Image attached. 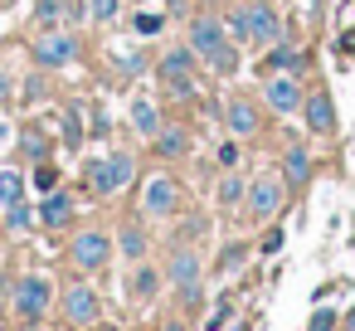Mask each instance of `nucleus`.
<instances>
[{"label": "nucleus", "instance_id": "15", "mask_svg": "<svg viewBox=\"0 0 355 331\" xmlns=\"http://www.w3.org/2000/svg\"><path fill=\"white\" fill-rule=\"evenodd\" d=\"M248 30H253V49H268L272 40H282V10L268 0H248Z\"/></svg>", "mask_w": 355, "mask_h": 331}, {"label": "nucleus", "instance_id": "5", "mask_svg": "<svg viewBox=\"0 0 355 331\" xmlns=\"http://www.w3.org/2000/svg\"><path fill=\"white\" fill-rule=\"evenodd\" d=\"M35 69H44V74H59V69H69L78 54H83V40H78V30H69V25H59V30H40V40H35Z\"/></svg>", "mask_w": 355, "mask_h": 331}, {"label": "nucleus", "instance_id": "49", "mask_svg": "<svg viewBox=\"0 0 355 331\" xmlns=\"http://www.w3.org/2000/svg\"><path fill=\"white\" fill-rule=\"evenodd\" d=\"M112 331H122V326H112Z\"/></svg>", "mask_w": 355, "mask_h": 331}, {"label": "nucleus", "instance_id": "1", "mask_svg": "<svg viewBox=\"0 0 355 331\" xmlns=\"http://www.w3.org/2000/svg\"><path fill=\"white\" fill-rule=\"evenodd\" d=\"M161 273H166V282L175 287L180 307H185V312H200V302H205V258H200V248H195L190 239H175V244H171Z\"/></svg>", "mask_w": 355, "mask_h": 331}, {"label": "nucleus", "instance_id": "21", "mask_svg": "<svg viewBox=\"0 0 355 331\" xmlns=\"http://www.w3.org/2000/svg\"><path fill=\"white\" fill-rule=\"evenodd\" d=\"M297 64H302V49L282 35V40H272V44H268V54H263V64H258V69H263V78H268V74H292Z\"/></svg>", "mask_w": 355, "mask_h": 331}, {"label": "nucleus", "instance_id": "40", "mask_svg": "<svg viewBox=\"0 0 355 331\" xmlns=\"http://www.w3.org/2000/svg\"><path fill=\"white\" fill-rule=\"evenodd\" d=\"M64 142H69V146H73V151H78V146H83V117H78V112H73V117H69V122H64Z\"/></svg>", "mask_w": 355, "mask_h": 331}, {"label": "nucleus", "instance_id": "29", "mask_svg": "<svg viewBox=\"0 0 355 331\" xmlns=\"http://www.w3.org/2000/svg\"><path fill=\"white\" fill-rule=\"evenodd\" d=\"M30 190H35V195L59 190V166H54V161H35V171H30Z\"/></svg>", "mask_w": 355, "mask_h": 331}, {"label": "nucleus", "instance_id": "42", "mask_svg": "<svg viewBox=\"0 0 355 331\" xmlns=\"http://www.w3.org/2000/svg\"><path fill=\"white\" fill-rule=\"evenodd\" d=\"M229 312H234V302H229V297H224V302H219V307H214V316H209V321H205V331H224V321H229Z\"/></svg>", "mask_w": 355, "mask_h": 331}, {"label": "nucleus", "instance_id": "14", "mask_svg": "<svg viewBox=\"0 0 355 331\" xmlns=\"http://www.w3.org/2000/svg\"><path fill=\"white\" fill-rule=\"evenodd\" d=\"M185 35H190V49H195V59H205L209 49H219V44L229 40L224 20H219V15H209V10H195V15H190V25H185Z\"/></svg>", "mask_w": 355, "mask_h": 331}, {"label": "nucleus", "instance_id": "8", "mask_svg": "<svg viewBox=\"0 0 355 331\" xmlns=\"http://www.w3.org/2000/svg\"><path fill=\"white\" fill-rule=\"evenodd\" d=\"M59 316H64V326H73V331H88V326H98L103 321V297L88 287V282H69L64 292H59Z\"/></svg>", "mask_w": 355, "mask_h": 331}, {"label": "nucleus", "instance_id": "23", "mask_svg": "<svg viewBox=\"0 0 355 331\" xmlns=\"http://www.w3.org/2000/svg\"><path fill=\"white\" fill-rule=\"evenodd\" d=\"M248 258H253V244H248V239H229V244L219 248V258H214V273H219V278H234V273L248 268Z\"/></svg>", "mask_w": 355, "mask_h": 331}, {"label": "nucleus", "instance_id": "18", "mask_svg": "<svg viewBox=\"0 0 355 331\" xmlns=\"http://www.w3.org/2000/svg\"><path fill=\"white\" fill-rule=\"evenodd\" d=\"M195 49L190 44H180V49H166L161 59H156V78L161 83H175V78H195Z\"/></svg>", "mask_w": 355, "mask_h": 331}, {"label": "nucleus", "instance_id": "6", "mask_svg": "<svg viewBox=\"0 0 355 331\" xmlns=\"http://www.w3.org/2000/svg\"><path fill=\"white\" fill-rule=\"evenodd\" d=\"M180 205H185V190H180V180L171 176V171H151L146 180H141V214L146 219H175L180 214Z\"/></svg>", "mask_w": 355, "mask_h": 331}, {"label": "nucleus", "instance_id": "22", "mask_svg": "<svg viewBox=\"0 0 355 331\" xmlns=\"http://www.w3.org/2000/svg\"><path fill=\"white\" fill-rule=\"evenodd\" d=\"M190 142H195V132H190V127H180V122H175V127H161V132L151 137V146H156V156H161V161H180V156L190 151Z\"/></svg>", "mask_w": 355, "mask_h": 331}, {"label": "nucleus", "instance_id": "19", "mask_svg": "<svg viewBox=\"0 0 355 331\" xmlns=\"http://www.w3.org/2000/svg\"><path fill=\"white\" fill-rule=\"evenodd\" d=\"M243 195H248V176L234 166V171H224L219 176V185H214V205L224 210V214H239L243 210Z\"/></svg>", "mask_w": 355, "mask_h": 331}, {"label": "nucleus", "instance_id": "10", "mask_svg": "<svg viewBox=\"0 0 355 331\" xmlns=\"http://www.w3.org/2000/svg\"><path fill=\"white\" fill-rule=\"evenodd\" d=\"M224 132L239 137V142L258 137V132H263V108H258L248 93H229V98H224Z\"/></svg>", "mask_w": 355, "mask_h": 331}, {"label": "nucleus", "instance_id": "44", "mask_svg": "<svg viewBox=\"0 0 355 331\" xmlns=\"http://www.w3.org/2000/svg\"><path fill=\"white\" fill-rule=\"evenodd\" d=\"M336 54H340V59H355V30H340V40H336Z\"/></svg>", "mask_w": 355, "mask_h": 331}, {"label": "nucleus", "instance_id": "48", "mask_svg": "<svg viewBox=\"0 0 355 331\" xmlns=\"http://www.w3.org/2000/svg\"><path fill=\"white\" fill-rule=\"evenodd\" d=\"M0 331H10V326H6V321H0Z\"/></svg>", "mask_w": 355, "mask_h": 331}, {"label": "nucleus", "instance_id": "36", "mask_svg": "<svg viewBox=\"0 0 355 331\" xmlns=\"http://www.w3.org/2000/svg\"><path fill=\"white\" fill-rule=\"evenodd\" d=\"M132 30H137V35H161V30H166V15H151V10H141V15L132 20Z\"/></svg>", "mask_w": 355, "mask_h": 331}, {"label": "nucleus", "instance_id": "24", "mask_svg": "<svg viewBox=\"0 0 355 331\" xmlns=\"http://www.w3.org/2000/svg\"><path fill=\"white\" fill-rule=\"evenodd\" d=\"M200 64H205V69H209L214 78H234L243 59H239V44H234V40H224V44H219V49H209V54H205Z\"/></svg>", "mask_w": 355, "mask_h": 331}, {"label": "nucleus", "instance_id": "38", "mask_svg": "<svg viewBox=\"0 0 355 331\" xmlns=\"http://www.w3.org/2000/svg\"><path fill=\"white\" fill-rule=\"evenodd\" d=\"M83 20H88V0H64V25L78 30Z\"/></svg>", "mask_w": 355, "mask_h": 331}, {"label": "nucleus", "instance_id": "20", "mask_svg": "<svg viewBox=\"0 0 355 331\" xmlns=\"http://www.w3.org/2000/svg\"><path fill=\"white\" fill-rule=\"evenodd\" d=\"M166 287V273L151 263V258H141V263H132V302H156V292Z\"/></svg>", "mask_w": 355, "mask_h": 331}, {"label": "nucleus", "instance_id": "3", "mask_svg": "<svg viewBox=\"0 0 355 331\" xmlns=\"http://www.w3.org/2000/svg\"><path fill=\"white\" fill-rule=\"evenodd\" d=\"M10 307H15V321L20 331H40L49 307H54V282L44 273H25L15 287H10Z\"/></svg>", "mask_w": 355, "mask_h": 331}, {"label": "nucleus", "instance_id": "26", "mask_svg": "<svg viewBox=\"0 0 355 331\" xmlns=\"http://www.w3.org/2000/svg\"><path fill=\"white\" fill-rule=\"evenodd\" d=\"M112 74L117 78H141L146 74V54L141 49H112Z\"/></svg>", "mask_w": 355, "mask_h": 331}, {"label": "nucleus", "instance_id": "31", "mask_svg": "<svg viewBox=\"0 0 355 331\" xmlns=\"http://www.w3.org/2000/svg\"><path fill=\"white\" fill-rule=\"evenodd\" d=\"M20 151H25L30 161H49V156H54V142H49L44 132H20Z\"/></svg>", "mask_w": 355, "mask_h": 331}, {"label": "nucleus", "instance_id": "43", "mask_svg": "<svg viewBox=\"0 0 355 331\" xmlns=\"http://www.w3.org/2000/svg\"><path fill=\"white\" fill-rule=\"evenodd\" d=\"M10 98H15V78H10V69H6V64H0V108H6Z\"/></svg>", "mask_w": 355, "mask_h": 331}, {"label": "nucleus", "instance_id": "30", "mask_svg": "<svg viewBox=\"0 0 355 331\" xmlns=\"http://www.w3.org/2000/svg\"><path fill=\"white\" fill-rule=\"evenodd\" d=\"M224 30H229V40H234L239 49H243V44H253V30H248V10H243V6L224 15Z\"/></svg>", "mask_w": 355, "mask_h": 331}, {"label": "nucleus", "instance_id": "12", "mask_svg": "<svg viewBox=\"0 0 355 331\" xmlns=\"http://www.w3.org/2000/svg\"><path fill=\"white\" fill-rule=\"evenodd\" d=\"M277 176L287 180V190H306V185H311V176H316V156H311V146H306V142H287Z\"/></svg>", "mask_w": 355, "mask_h": 331}, {"label": "nucleus", "instance_id": "28", "mask_svg": "<svg viewBox=\"0 0 355 331\" xmlns=\"http://www.w3.org/2000/svg\"><path fill=\"white\" fill-rule=\"evenodd\" d=\"M30 20H35L40 30H59V25H64V0H35Z\"/></svg>", "mask_w": 355, "mask_h": 331}, {"label": "nucleus", "instance_id": "7", "mask_svg": "<svg viewBox=\"0 0 355 331\" xmlns=\"http://www.w3.org/2000/svg\"><path fill=\"white\" fill-rule=\"evenodd\" d=\"M112 234L107 229H78L73 239H69V263H73V273H103L107 263H112Z\"/></svg>", "mask_w": 355, "mask_h": 331}, {"label": "nucleus", "instance_id": "25", "mask_svg": "<svg viewBox=\"0 0 355 331\" xmlns=\"http://www.w3.org/2000/svg\"><path fill=\"white\" fill-rule=\"evenodd\" d=\"M25 185H30V176H25V171H15V166H0V210H6V205H15V200H25Z\"/></svg>", "mask_w": 355, "mask_h": 331}, {"label": "nucleus", "instance_id": "9", "mask_svg": "<svg viewBox=\"0 0 355 331\" xmlns=\"http://www.w3.org/2000/svg\"><path fill=\"white\" fill-rule=\"evenodd\" d=\"M302 98H306V88H302L297 74H268L263 78V108L268 112L292 117V112H302Z\"/></svg>", "mask_w": 355, "mask_h": 331}, {"label": "nucleus", "instance_id": "4", "mask_svg": "<svg viewBox=\"0 0 355 331\" xmlns=\"http://www.w3.org/2000/svg\"><path fill=\"white\" fill-rule=\"evenodd\" d=\"M83 180H88V190L98 200H112V195H122L137 180V156L132 151H107V156H98V161L83 166Z\"/></svg>", "mask_w": 355, "mask_h": 331}, {"label": "nucleus", "instance_id": "2", "mask_svg": "<svg viewBox=\"0 0 355 331\" xmlns=\"http://www.w3.org/2000/svg\"><path fill=\"white\" fill-rule=\"evenodd\" d=\"M287 195H292V190H287V180H282L277 171H258V176L248 180V195H243V210H239V214H243L248 224H272V219L287 210Z\"/></svg>", "mask_w": 355, "mask_h": 331}, {"label": "nucleus", "instance_id": "13", "mask_svg": "<svg viewBox=\"0 0 355 331\" xmlns=\"http://www.w3.org/2000/svg\"><path fill=\"white\" fill-rule=\"evenodd\" d=\"M73 210H78V195L59 185V190L40 195V205H35V219H40V229H69V224H73Z\"/></svg>", "mask_w": 355, "mask_h": 331}, {"label": "nucleus", "instance_id": "17", "mask_svg": "<svg viewBox=\"0 0 355 331\" xmlns=\"http://www.w3.org/2000/svg\"><path fill=\"white\" fill-rule=\"evenodd\" d=\"M127 122H132V132H137V137H146V142H151V137L166 127L161 108H156L146 93H132V103H127Z\"/></svg>", "mask_w": 355, "mask_h": 331}, {"label": "nucleus", "instance_id": "46", "mask_svg": "<svg viewBox=\"0 0 355 331\" xmlns=\"http://www.w3.org/2000/svg\"><path fill=\"white\" fill-rule=\"evenodd\" d=\"M161 331H190V321H185V316H171V321H166Z\"/></svg>", "mask_w": 355, "mask_h": 331}, {"label": "nucleus", "instance_id": "35", "mask_svg": "<svg viewBox=\"0 0 355 331\" xmlns=\"http://www.w3.org/2000/svg\"><path fill=\"white\" fill-rule=\"evenodd\" d=\"M40 74H44V69H35V74H30V78H25V88H15V93H20V103H25V108H35V98H44V78H40Z\"/></svg>", "mask_w": 355, "mask_h": 331}, {"label": "nucleus", "instance_id": "34", "mask_svg": "<svg viewBox=\"0 0 355 331\" xmlns=\"http://www.w3.org/2000/svg\"><path fill=\"white\" fill-rule=\"evenodd\" d=\"M122 15V0H88V20L93 25H112Z\"/></svg>", "mask_w": 355, "mask_h": 331}, {"label": "nucleus", "instance_id": "41", "mask_svg": "<svg viewBox=\"0 0 355 331\" xmlns=\"http://www.w3.org/2000/svg\"><path fill=\"white\" fill-rule=\"evenodd\" d=\"M205 229H209V219H205V214H190V219H180V239H200Z\"/></svg>", "mask_w": 355, "mask_h": 331}, {"label": "nucleus", "instance_id": "39", "mask_svg": "<svg viewBox=\"0 0 355 331\" xmlns=\"http://www.w3.org/2000/svg\"><path fill=\"white\" fill-rule=\"evenodd\" d=\"M239 161H243V151H239V137H229V142H219V166H224V171H234Z\"/></svg>", "mask_w": 355, "mask_h": 331}, {"label": "nucleus", "instance_id": "32", "mask_svg": "<svg viewBox=\"0 0 355 331\" xmlns=\"http://www.w3.org/2000/svg\"><path fill=\"white\" fill-rule=\"evenodd\" d=\"M282 248H287V229H282V224H263V239H258V248H253V253L272 258V253H282Z\"/></svg>", "mask_w": 355, "mask_h": 331}, {"label": "nucleus", "instance_id": "37", "mask_svg": "<svg viewBox=\"0 0 355 331\" xmlns=\"http://www.w3.org/2000/svg\"><path fill=\"white\" fill-rule=\"evenodd\" d=\"M166 88H171L175 103H195V98H200V83H195V78H175V83H166Z\"/></svg>", "mask_w": 355, "mask_h": 331}, {"label": "nucleus", "instance_id": "16", "mask_svg": "<svg viewBox=\"0 0 355 331\" xmlns=\"http://www.w3.org/2000/svg\"><path fill=\"white\" fill-rule=\"evenodd\" d=\"M112 248H117L127 263L151 258V234H146V224H141V219H122V224H117V234H112Z\"/></svg>", "mask_w": 355, "mask_h": 331}, {"label": "nucleus", "instance_id": "11", "mask_svg": "<svg viewBox=\"0 0 355 331\" xmlns=\"http://www.w3.org/2000/svg\"><path fill=\"white\" fill-rule=\"evenodd\" d=\"M302 117H306V132H311V137H336V103H331V93H326L321 83L306 88Z\"/></svg>", "mask_w": 355, "mask_h": 331}, {"label": "nucleus", "instance_id": "45", "mask_svg": "<svg viewBox=\"0 0 355 331\" xmlns=\"http://www.w3.org/2000/svg\"><path fill=\"white\" fill-rule=\"evenodd\" d=\"M340 331H355V307H345V312H340Z\"/></svg>", "mask_w": 355, "mask_h": 331}, {"label": "nucleus", "instance_id": "27", "mask_svg": "<svg viewBox=\"0 0 355 331\" xmlns=\"http://www.w3.org/2000/svg\"><path fill=\"white\" fill-rule=\"evenodd\" d=\"M40 219H35V205L30 200H15V205H6V229L10 234H30Z\"/></svg>", "mask_w": 355, "mask_h": 331}, {"label": "nucleus", "instance_id": "47", "mask_svg": "<svg viewBox=\"0 0 355 331\" xmlns=\"http://www.w3.org/2000/svg\"><path fill=\"white\" fill-rule=\"evenodd\" d=\"M6 6H15V0H0V10H6Z\"/></svg>", "mask_w": 355, "mask_h": 331}, {"label": "nucleus", "instance_id": "33", "mask_svg": "<svg viewBox=\"0 0 355 331\" xmlns=\"http://www.w3.org/2000/svg\"><path fill=\"white\" fill-rule=\"evenodd\" d=\"M306 331H340V312L326 307V302H316L311 316H306Z\"/></svg>", "mask_w": 355, "mask_h": 331}]
</instances>
